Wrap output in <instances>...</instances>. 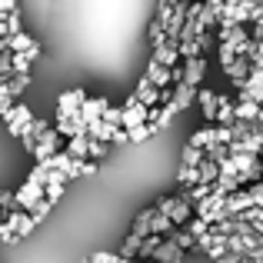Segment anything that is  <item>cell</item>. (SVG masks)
<instances>
[{
	"label": "cell",
	"instance_id": "d4e9b609",
	"mask_svg": "<svg viewBox=\"0 0 263 263\" xmlns=\"http://www.w3.org/2000/svg\"><path fill=\"white\" fill-rule=\"evenodd\" d=\"M177 180H180V186H193L197 183V167H180Z\"/></svg>",
	"mask_w": 263,
	"mask_h": 263
},
{
	"label": "cell",
	"instance_id": "9c48e42d",
	"mask_svg": "<svg viewBox=\"0 0 263 263\" xmlns=\"http://www.w3.org/2000/svg\"><path fill=\"white\" fill-rule=\"evenodd\" d=\"M147 77L154 80V87H174V73H170V67H163L157 57H150V64H147Z\"/></svg>",
	"mask_w": 263,
	"mask_h": 263
},
{
	"label": "cell",
	"instance_id": "6da1fadb",
	"mask_svg": "<svg viewBox=\"0 0 263 263\" xmlns=\"http://www.w3.org/2000/svg\"><path fill=\"white\" fill-rule=\"evenodd\" d=\"M150 120V107L147 103H140L137 97H130L127 103H123V117H120V127L130 130V127H140V123Z\"/></svg>",
	"mask_w": 263,
	"mask_h": 263
},
{
	"label": "cell",
	"instance_id": "e0dca14e",
	"mask_svg": "<svg viewBox=\"0 0 263 263\" xmlns=\"http://www.w3.org/2000/svg\"><path fill=\"white\" fill-rule=\"evenodd\" d=\"M200 160H203V150L193 147V143H186L183 157H180V167H200Z\"/></svg>",
	"mask_w": 263,
	"mask_h": 263
},
{
	"label": "cell",
	"instance_id": "83f0119b",
	"mask_svg": "<svg viewBox=\"0 0 263 263\" xmlns=\"http://www.w3.org/2000/svg\"><path fill=\"white\" fill-rule=\"evenodd\" d=\"M117 260H120V253H103V250H97L90 257V263H117Z\"/></svg>",
	"mask_w": 263,
	"mask_h": 263
},
{
	"label": "cell",
	"instance_id": "7a4b0ae2",
	"mask_svg": "<svg viewBox=\"0 0 263 263\" xmlns=\"http://www.w3.org/2000/svg\"><path fill=\"white\" fill-rule=\"evenodd\" d=\"M40 197H44V183L24 180V186L13 193V206H17V210H24V213H30V210H33V203H37Z\"/></svg>",
	"mask_w": 263,
	"mask_h": 263
},
{
	"label": "cell",
	"instance_id": "d6986e66",
	"mask_svg": "<svg viewBox=\"0 0 263 263\" xmlns=\"http://www.w3.org/2000/svg\"><path fill=\"white\" fill-rule=\"evenodd\" d=\"M150 233H160V237L174 233V220H170L167 213H157V217H154V223H150Z\"/></svg>",
	"mask_w": 263,
	"mask_h": 263
},
{
	"label": "cell",
	"instance_id": "5bb4252c",
	"mask_svg": "<svg viewBox=\"0 0 263 263\" xmlns=\"http://www.w3.org/2000/svg\"><path fill=\"white\" fill-rule=\"evenodd\" d=\"M87 147H90V137H70L67 140V147H64V154H70L73 160H87Z\"/></svg>",
	"mask_w": 263,
	"mask_h": 263
},
{
	"label": "cell",
	"instance_id": "4fadbf2b",
	"mask_svg": "<svg viewBox=\"0 0 263 263\" xmlns=\"http://www.w3.org/2000/svg\"><path fill=\"white\" fill-rule=\"evenodd\" d=\"M103 107H107V100H103V97H87V100L80 103V117L90 123V120H97V117L103 114Z\"/></svg>",
	"mask_w": 263,
	"mask_h": 263
},
{
	"label": "cell",
	"instance_id": "3957f363",
	"mask_svg": "<svg viewBox=\"0 0 263 263\" xmlns=\"http://www.w3.org/2000/svg\"><path fill=\"white\" fill-rule=\"evenodd\" d=\"M87 100V93L84 90H64L60 93V100H57V117H64V120H70V117H80V103Z\"/></svg>",
	"mask_w": 263,
	"mask_h": 263
},
{
	"label": "cell",
	"instance_id": "8992f818",
	"mask_svg": "<svg viewBox=\"0 0 263 263\" xmlns=\"http://www.w3.org/2000/svg\"><path fill=\"white\" fill-rule=\"evenodd\" d=\"M180 257H183L180 243H177V240L167 233V237H163V243L154 250V257H150V263H174V260H180Z\"/></svg>",
	"mask_w": 263,
	"mask_h": 263
},
{
	"label": "cell",
	"instance_id": "5b68a950",
	"mask_svg": "<svg viewBox=\"0 0 263 263\" xmlns=\"http://www.w3.org/2000/svg\"><path fill=\"white\" fill-rule=\"evenodd\" d=\"M203 73H206V57H203V53H197V57L183 60V84H190V87H200Z\"/></svg>",
	"mask_w": 263,
	"mask_h": 263
},
{
	"label": "cell",
	"instance_id": "2e32d148",
	"mask_svg": "<svg viewBox=\"0 0 263 263\" xmlns=\"http://www.w3.org/2000/svg\"><path fill=\"white\" fill-rule=\"evenodd\" d=\"M27 84H30V73H13V77L7 80V90H10V97H13V100H20V97H24Z\"/></svg>",
	"mask_w": 263,
	"mask_h": 263
},
{
	"label": "cell",
	"instance_id": "4316f807",
	"mask_svg": "<svg viewBox=\"0 0 263 263\" xmlns=\"http://www.w3.org/2000/svg\"><path fill=\"white\" fill-rule=\"evenodd\" d=\"M47 174H50V170H47V163H37L27 180H33V183H47Z\"/></svg>",
	"mask_w": 263,
	"mask_h": 263
},
{
	"label": "cell",
	"instance_id": "ffe728a7",
	"mask_svg": "<svg viewBox=\"0 0 263 263\" xmlns=\"http://www.w3.org/2000/svg\"><path fill=\"white\" fill-rule=\"evenodd\" d=\"M107 150H110V143H103V140H93V137H90L87 160H103V157H107Z\"/></svg>",
	"mask_w": 263,
	"mask_h": 263
},
{
	"label": "cell",
	"instance_id": "7c38bea8",
	"mask_svg": "<svg viewBox=\"0 0 263 263\" xmlns=\"http://www.w3.org/2000/svg\"><path fill=\"white\" fill-rule=\"evenodd\" d=\"M233 107H237V103H233L230 97H220V93H217V120H213V123H220V127H230V123L237 120V117H233Z\"/></svg>",
	"mask_w": 263,
	"mask_h": 263
},
{
	"label": "cell",
	"instance_id": "f546056e",
	"mask_svg": "<svg viewBox=\"0 0 263 263\" xmlns=\"http://www.w3.org/2000/svg\"><path fill=\"white\" fill-rule=\"evenodd\" d=\"M10 10H20L17 0H0V13H10Z\"/></svg>",
	"mask_w": 263,
	"mask_h": 263
},
{
	"label": "cell",
	"instance_id": "484cf974",
	"mask_svg": "<svg viewBox=\"0 0 263 263\" xmlns=\"http://www.w3.org/2000/svg\"><path fill=\"white\" fill-rule=\"evenodd\" d=\"M44 197L50 200V203H57V200L64 197V183H47L44 186Z\"/></svg>",
	"mask_w": 263,
	"mask_h": 263
},
{
	"label": "cell",
	"instance_id": "ba28073f",
	"mask_svg": "<svg viewBox=\"0 0 263 263\" xmlns=\"http://www.w3.org/2000/svg\"><path fill=\"white\" fill-rule=\"evenodd\" d=\"M117 130L120 127H114V123H107V120H90L87 123V137H93V140H103V143H114V137H117Z\"/></svg>",
	"mask_w": 263,
	"mask_h": 263
},
{
	"label": "cell",
	"instance_id": "8fae6325",
	"mask_svg": "<svg viewBox=\"0 0 263 263\" xmlns=\"http://www.w3.org/2000/svg\"><path fill=\"white\" fill-rule=\"evenodd\" d=\"M233 117H237V120H243V123H257V120H260V103H253V100H237Z\"/></svg>",
	"mask_w": 263,
	"mask_h": 263
},
{
	"label": "cell",
	"instance_id": "4dcf8cb0",
	"mask_svg": "<svg viewBox=\"0 0 263 263\" xmlns=\"http://www.w3.org/2000/svg\"><path fill=\"white\" fill-rule=\"evenodd\" d=\"M114 143H127V130H123V127H120V130H117V137H114Z\"/></svg>",
	"mask_w": 263,
	"mask_h": 263
},
{
	"label": "cell",
	"instance_id": "cb8c5ba5",
	"mask_svg": "<svg viewBox=\"0 0 263 263\" xmlns=\"http://www.w3.org/2000/svg\"><path fill=\"white\" fill-rule=\"evenodd\" d=\"M137 250H140V237L130 233V237L123 240V247H120V257H137Z\"/></svg>",
	"mask_w": 263,
	"mask_h": 263
},
{
	"label": "cell",
	"instance_id": "7402d4cb",
	"mask_svg": "<svg viewBox=\"0 0 263 263\" xmlns=\"http://www.w3.org/2000/svg\"><path fill=\"white\" fill-rule=\"evenodd\" d=\"M120 117H123V107H103V114H100V120H107V123H114V127H120Z\"/></svg>",
	"mask_w": 263,
	"mask_h": 263
},
{
	"label": "cell",
	"instance_id": "277c9868",
	"mask_svg": "<svg viewBox=\"0 0 263 263\" xmlns=\"http://www.w3.org/2000/svg\"><path fill=\"white\" fill-rule=\"evenodd\" d=\"M7 50H13V53H27L30 60H37V57H40V44H37V40H30L24 30H20V33H10V37H7Z\"/></svg>",
	"mask_w": 263,
	"mask_h": 263
},
{
	"label": "cell",
	"instance_id": "603a6c76",
	"mask_svg": "<svg viewBox=\"0 0 263 263\" xmlns=\"http://www.w3.org/2000/svg\"><path fill=\"white\" fill-rule=\"evenodd\" d=\"M180 200H183V193H177V197H163V200H157L154 206H157V213H167V217H170V210H174Z\"/></svg>",
	"mask_w": 263,
	"mask_h": 263
},
{
	"label": "cell",
	"instance_id": "52a82bcc",
	"mask_svg": "<svg viewBox=\"0 0 263 263\" xmlns=\"http://www.w3.org/2000/svg\"><path fill=\"white\" fill-rule=\"evenodd\" d=\"M193 100L200 103V114H203L206 123L217 120V93H213L210 87H197V97H193Z\"/></svg>",
	"mask_w": 263,
	"mask_h": 263
},
{
	"label": "cell",
	"instance_id": "30bf717a",
	"mask_svg": "<svg viewBox=\"0 0 263 263\" xmlns=\"http://www.w3.org/2000/svg\"><path fill=\"white\" fill-rule=\"evenodd\" d=\"M190 143H193V147H200V150L217 147V123H203V127L190 137Z\"/></svg>",
	"mask_w": 263,
	"mask_h": 263
},
{
	"label": "cell",
	"instance_id": "44dd1931",
	"mask_svg": "<svg viewBox=\"0 0 263 263\" xmlns=\"http://www.w3.org/2000/svg\"><path fill=\"white\" fill-rule=\"evenodd\" d=\"M30 64H33V60L27 57V53H13V50H10V67H13V73H30Z\"/></svg>",
	"mask_w": 263,
	"mask_h": 263
},
{
	"label": "cell",
	"instance_id": "f1b7e54d",
	"mask_svg": "<svg viewBox=\"0 0 263 263\" xmlns=\"http://www.w3.org/2000/svg\"><path fill=\"white\" fill-rule=\"evenodd\" d=\"M0 206H4V210H17V206H13V193L10 190L0 193Z\"/></svg>",
	"mask_w": 263,
	"mask_h": 263
},
{
	"label": "cell",
	"instance_id": "9a60e30c",
	"mask_svg": "<svg viewBox=\"0 0 263 263\" xmlns=\"http://www.w3.org/2000/svg\"><path fill=\"white\" fill-rule=\"evenodd\" d=\"M190 217H193V203L183 197L174 210H170V220H174V227H186V220H190Z\"/></svg>",
	"mask_w": 263,
	"mask_h": 263
},
{
	"label": "cell",
	"instance_id": "ac0fdd59",
	"mask_svg": "<svg viewBox=\"0 0 263 263\" xmlns=\"http://www.w3.org/2000/svg\"><path fill=\"white\" fill-rule=\"evenodd\" d=\"M150 134H157V127L147 120V123H140V127H130V130H127V140H130V143H140V140H147Z\"/></svg>",
	"mask_w": 263,
	"mask_h": 263
}]
</instances>
